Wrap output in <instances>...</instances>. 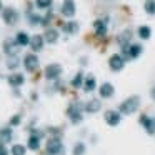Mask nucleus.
<instances>
[{
  "mask_svg": "<svg viewBox=\"0 0 155 155\" xmlns=\"http://www.w3.org/2000/svg\"><path fill=\"white\" fill-rule=\"evenodd\" d=\"M138 105H140V97L138 95H132V97H128L127 100H124L120 104L118 112L124 115H132L138 110Z\"/></svg>",
  "mask_w": 155,
  "mask_h": 155,
  "instance_id": "nucleus-1",
  "label": "nucleus"
},
{
  "mask_svg": "<svg viewBox=\"0 0 155 155\" xmlns=\"http://www.w3.org/2000/svg\"><path fill=\"white\" fill-rule=\"evenodd\" d=\"M82 110H84V104H82V102H72V104L68 105L67 115H68L72 124H80V122L84 120Z\"/></svg>",
  "mask_w": 155,
  "mask_h": 155,
  "instance_id": "nucleus-2",
  "label": "nucleus"
},
{
  "mask_svg": "<svg viewBox=\"0 0 155 155\" xmlns=\"http://www.w3.org/2000/svg\"><path fill=\"white\" fill-rule=\"evenodd\" d=\"M47 153L48 155H64V145L60 137H52L47 142Z\"/></svg>",
  "mask_w": 155,
  "mask_h": 155,
  "instance_id": "nucleus-3",
  "label": "nucleus"
},
{
  "mask_svg": "<svg viewBox=\"0 0 155 155\" xmlns=\"http://www.w3.org/2000/svg\"><path fill=\"white\" fill-rule=\"evenodd\" d=\"M2 18L7 25H15L18 22V12L12 7H7V8H2Z\"/></svg>",
  "mask_w": 155,
  "mask_h": 155,
  "instance_id": "nucleus-4",
  "label": "nucleus"
},
{
  "mask_svg": "<svg viewBox=\"0 0 155 155\" xmlns=\"http://www.w3.org/2000/svg\"><path fill=\"white\" fill-rule=\"evenodd\" d=\"M62 75V65L60 64H50L45 68V78L47 80H58Z\"/></svg>",
  "mask_w": 155,
  "mask_h": 155,
  "instance_id": "nucleus-5",
  "label": "nucleus"
},
{
  "mask_svg": "<svg viewBox=\"0 0 155 155\" xmlns=\"http://www.w3.org/2000/svg\"><path fill=\"white\" fill-rule=\"evenodd\" d=\"M24 67L27 72H37L38 68V57L35 54H27L24 57Z\"/></svg>",
  "mask_w": 155,
  "mask_h": 155,
  "instance_id": "nucleus-6",
  "label": "nucleus"
},
{
  "mask_svg": "<svg viewBox=\"0 0 155 155\" xmlns=\"http://www.w3.org/2000/svg\"><path fill=\"white\" fill-rule=\"evenodd\" d=\"M108 67H110V70H114V72H120L122 68L125 67V58L122 57V55H118V54L112 55V57L108 58Z\"/></svg>",
  "mask_w": 155,
  "mask_h": 155,
  "instance_id": "nucleus-7",
  "label": "nucleus"
},
{
  "mask_svg": "<svg viewBox=\"0 0 155 155\" xmlns=\"http://www.w3.org/2000/svg\"><path fill=\"white\" fill-rule=\"evenodd\" d=\"M62 15L67 18H72L75 15V12H77V8H75V2L74 0H65L64 4H62V8H60Z\"/></svg>",
  "mask_w": 155,
  "mask_h": 155,
  "instance_id": "nucleus-8",
  "label": "nucleus"
},
{
  "mask_svg": "<svg viewBox=\"0 0 155 155\" xmlns=\"http://www.w3.org/2000/svg\"><path fill=\"white\" fill-rule=\"evenodd\" d=\"M104 117H105V122H107L110 127H117V125L120 124V120H122L120 112H115V110H107Z\"/></svg>",
  "mask_w": 155,
  "mask_h": 155,
  "instance_id": "nucleus-9",
  "label": "nucleus"
},
{
  "mask_svg": "<svg viewBox=\"0 0 155 155\" xmlns=\"http://www.w3.org/2000/svg\"><path fill=\"white\" fill-rule=\"evenodd\" d=\"M18 50H20V47L17 45V42H15V40L7 38V40L4 42V52L7 55H18Z\"/></svg>",
  "mask_w": 155,
  "mask_h": 155,
  "instance_id": "nucleus-10",
  "label": "nucleus"
},
{
  "mask_svg": "<svg viewBox=\"0 0 155 155\" xmlns=\"http://www.w3.org/2000/svg\"><path fill=\"white\" fill-rule=\"evenodd\" d=\"M140 124L143 125V128H145L147 134H150V135L155 134V118H148L147 115H142V117H140Z\"/></svg>",
  "mask_w": 155,
  "mask_h": 155,
  "instance_id": "nucleus-11",
  "label": "nucleus"
},
{
  "mask_svg": "<svg viewBox=\"0 0 155 155\" xmlns=\"http://www.w3.org/2000/svg\"><path fill=\"white\" fill-rule=\"evenodd\" d=\"M100 108H102V102L97 100V98H92V100H88L87 104L84 105V110L87 112V114H97Z\"/></svg>",
  "mask_w": 155,
  "mask_h": 155,
  "instance_id": "nucleus-12",
  "label": "nucleus"
},
{
  "mask_svg": "<svg viewBox=\"0 0 155 155\" xmlns=\"http://www.w3.org/2000/svg\"><path fill=\"white\" fill-rule=\"evenodd\" d=\"M57 40H58V30L57 28H47L45 34H44V42L54 45V44H57Z\"/></svg>",
  "mask_w": 155,
  "mask_h": 155,
  "instance_id": "nucleus-13",
  "label": "nucleus"
},
{
  "mask_svg": "<svg viewBox=\"0 0 155 155\" xmlns=\"http://www.w3.org/2000/svg\"><path fill=\"white\" fill-rule=\"evenodd\" d=\"M28 45H30V48L34 52L44 50V37H42V35H34V37L30 38V42H28Z\"/></svg>",
  "mask_w": 155,
  "mask_h": 155,
  "instance_id": "nucleus-14",
  "label": "nucleus"
},
{
  "mask_svg": "<svg viewBox=\"0 0 155 155\" xmlns=\"http://www.w3.org/2000/svg\"><path fill=\"white\" fill-rule=\"evenodd\" d=\"M114 92H115V88H114V85H112L110 82L102 84V87L98 88V94H100L102 98H110L112 95H114Z\"/></svg>",
  "mask_w": 155,
  "mask_h": 155,
  "instance_id": "nucleus-15",
  "label": "nucleus"
},
{
  "mask_svg": "<svg viewBox=\"0 0 155 155\" xmlns=\"http://www.w3.org/2000/svg\"><path fill=\"white\" fill-rule=\"evenodd\" d=\"M94 28H95V35H97V37H105L107 32H108L107 22L105 20H95L94 22Z\"/></svg>",
  "mask_w": 155,
  "mask_h": 155,
  "instance_id": "nucleus-16",
  "label": "nucleus"
},
{
  "mask_svg": "<svg viewBox=\"0 0 155 155\" xmlns=\"http://www.w3.org/2000/svg\"><path fill=\"white\" fill-rule=\"evenodd\" d=\"M7 82H8V85H10V87L17 88V87H20V85H24L25 77L22 74H12V75H8Z\"/></svg>",
  "mask_w": 155,
  "mask_h": 155,
  "instance_id": "nucleus-17",
  "label": "nucleus"
},
{
  "mask_svg": "<svg viewBox=\"0 0 155 155\" xmlns=\"http://www.w3.org/2000/svg\"><path fill=\"white\" fill-rule=\"evenodd\" d=\"M12 138H14V130H12V127L0 128V143H8V142H12Z\"/></svg>",
  "mask_w": 155,
  "mask_h": 155,
  "instance_id": "nucleus-18",
  "label": "nucleus"
},
{
  "mask_svg": "<svg viewBox=\"0 0 155 155\" xmlns=\"http://www.w3.org/2000/svg\"><path fill=\"white\" fill-rule=\"evenodd\" d=\"M117 42H118V45H120V47H127V45H130V42H132V32L130 30H124L117 37Z\"/></svg>",
  "mask_w": 155,
  "mask_h": 155,
  "instance_id": "nucleus-19",
  "label": "nucleus"
},
{
  "mask_svg": "<svg viewBox=\"0 0 155 155\" xmlns=\"http://www.w3.org/2000/svg\"><path fill=\"white\" fill-rule=\"evenodd\" d=\"M15 42H17V45L18 47H27L28 45V42H30V37H28L25 32H18L17 35H15V38H14Z\"/></svg>",
  "mask_w": 155,
  "mask_h": 155,
  "instance_id": "nucleus-20",
  "label": "nucleus"
},
{
  "mask_svg": "<svg viewBox=\"0 0 155 155\" xmlns=\"http://www.w3.org/2000/svg\"><path fill=\"white\" fill-rule=\"evenodd\" d=\"M142 45H138V44H134V45H128V48H127V52H128V58H137V57H140V54H142Z\"/></svg>",
  "mask_w": 155,
  "mask_h": 155,
  "instance_id": "nucleus-21",
  "label": "nucleus"
},
{
  "mask_svg": "<svg viewBox=\"0 0 155 155\" xmlns=\"http://www.w3.org/2000/svg\"><path fill=\"white\" fill-rule=\"evenodd\" d=\"M78 28H80V25H78L77 22H74V20L67 22V24L64 25V32H65V34H68V35H75L78 32Z\"/></svg>",
  "mask_w": 155,
  "mask_h": 155,
  "instance_id": "nucleus-22",
  "label": "nucleus"
},
{
  "mask_svg": "<svg viewBox=\"0 0 155 155\" xmlns=\"http://www.w3.org/2000/svg\"><path fill=\"white\" fill-rule=\"evenodd\" d=\"M27 147L30 148V150H38V148H40V137H37V135L30 134V137H28V142H27Z\"/></svg>",
  "mask_w": 155,
  "mask_h": 155,
  "instance_id": "nucleus-23",
  "label": "nucleus"
},
{
  "mask_svg": "<svg viewBox=\"0 0 155 155\" xmlns=\"http://www.w3.org/2000/svg\"><path fill=\"white\" fill-rule=\"evenodd\" d=\"M82 85H84V90H85V92H94L95 87H97V82H95V78L92 77V75H88Z\"/></svg>",
  "mask_w": 155,
  "mask_h": 155,
  "instance_id": "nucleus-24",
  "label": "nucleus"
},
{
  "mask_svg": "<svg viewBox=\"0 0 155 155\" xmlns=\"http://www.w3.org/2000/svg\"><path fill=\"white\" fill-rule=\"evenodd\" d=\"M18 65H20V58H18V55H8V58H7V68L15 70V68H18Z\"/></svg>",
  "mask_w": 155,
  "mask_h": 155,
  "instance_id": "nucleus-25",
  "label": "nucleus"
},
{
  "mask_svg": "<svg viewBox=\"0 0 155 155\" xmlns=\"http://www.w3.org/2000/svg\"><path fill=\"white\" fill-rule=\"evenodd\" d=\"M150 35H152L150 27H147V25H142V27L138 28V37H140L142 40H148V38H150Z\"/></svg>",
  "mask_w": 155,
  "mask_h": 155,
  "instance_id": "nucleus-26",
  "label": "nucleus"
},
{
  "mask_svg": "<svg viewBox=\"0 0 155 155\" xmlns=\"http://www.w3.org/2000/svg\"><path fill=\"white\" fill-rule=\"evenodd\" d=\"M27 20H28V24H30V25H40L42 17H40V15H37V14H34V12L28 10V12H27Z\"/></svg>",
  "mask_w": 155,
  "mask_h": 155,
  "instance_id": "nucleus-27",
  "label": "nucleus"
},
{
  "mask_svg": "<svg viewBox=\"0 0 155 155\" xmlns=\"http://www.w3.org/2000/svg\"><path fill=\"white\" fill-rule=\"evenodd\" d=\"M82 84H84V74H82V72H78V74L72 78V87H74V88H80Z\"/></svg>",
  "mask_w": 155,
  "mask_h": 155,
  "instance_id": "nucleus-28",
  "label": "nucleus"
},
{
  "mask_svg": "<svg viewBox=\"0 0 155 155\" xmlns=\"http://www.w3.org/2000/svg\"><path fill=\"white\" fill-rule=\"evenodd\" d=\"M85 150H87V147H85L84 142H78V143L74 145V155H85Z\"/></svg>",
  "mask_w": 155,
  "mask_h": 155,
  "instance_id": "nucleus-29",
  "label": "nucleus"
},
{
  "mask_svg": "<svg viewBox=\"0 0 155 155\" xmlns=\"http://www.w3.org/2000/svg\"><path fill=\"white\" fill-rule=\"evenodd\" d=\"M145 12H147L148 15H155V0H147L143 5Z\"/></svg>",
  "mask_w": 155,
  "mask_h": 155,
  "instance_id": "nucleus-30",
  "label": "nucleus"
},
{
  "mask_svg": "<svg viewBox=\"0 0 155 155\" xmlns=\"http://www.w3.org/2000/svg\"><path fill=\"white\" fill-rule=\"evenodd\" d=\"M25 152H27V148H25L24 145L17 143V145H14V147H12L10 153H12V155H25Z\"/></svg>",
  "mask_w": 155,
  "mask_h": 155,
  "instance_id": "nucleus-31",
  "label": "nucleus"
},
{
  "mask_svg": "<svg viewBox=\"0 0 155 155\" xmlns=\"http://www.w3.org/2000/svg\"><path fill=\"white\" fill-rule=\"evenodd\" d=\"M52 4H54V0H35V5H37L38 8H44V10L50 8Z\"/></svg>",
  "mask_w": 155,
  "mask_h": 155,
  "instance_id": "nucleus-32",
  "label": "nucleus"
},
{
  "mask_svg": "<svg viewBox=\"0 0 155 155\" xmlns=\"http://www.w3.org/2000/svg\"><path fill=\"white\" fill-rule=\"evenodd\" d=\"M20 124H22V115L20 114L14 115V117L10 118V127H17V125H20Z\"/></svg>",
  "mask_w": 155,
  "mask_h": 155,
  "instance_id": "nucleus-33",
  "label": "nucleus"
},
{
  "mask_svg": "<svg viewBox=\"0 0 155 155\" xmlns=\"http://www.w3.org/2000/svg\"><path fill=\"white\" fill-rule=\"evenodd\" d=\"M48 134H52L54 137H62V128H58V127H48Z\"/></svg>",
  "mask_w": 155,
  "mask_h": 155,
  "instance_id": "nucleus-34",
  "label": "nucleus"
},
{
  "mask_svg": "<svg viewBox=\"0 0 155 155\" xmlns=\"http://www.w3.org/2000/svg\"><path fill=\"white\" fill-rule=\"evenodd\" d=\"M52 17H54V15H52V12H48V14L45 15V17H42V20H40V25H44V27H47V25L52 22Z\"/></svg>",
  "mask_w": 155,
  "mask_h": 155,
  "instance_id": "nucleus-35",
  "label": "nucleus"
},
{
  "mask_svg": "<svg viewBox=\"0 0 155 155\" xmlns=\"http://www.w3.org/2000/svg\"><path fill=\"white\" fill-rule=\"evenodd\" d=\"M0 155H8V150L5 147V143H0Z\"/></svg>",
  "mask_w": 155,
  "mask_h": 155,
  "instance_id": "nucleus-36",
  "label": "nucleus"
},
{
  "mask_svg": "<svg viewBox=\"0 0 155 155\" xmlns=\"http://www.w3.org/2000/svg\"><path fill=\"white\" fill-rule=\"evenodd\" d=\"M150 95H152V98H153V100H155V87H153V90L150 92Z\"/></svg>",
  "mask_w": 155,
  "mask_h": 155,
  "instance_id": "nucleus-37",
  "label": "nucleus"
},
{
  "mask_svg": "<svg viewBox=\"0 0 155 155\" xmlns=\"http://www.w3.org/2000/svg\"><path fill=\"white\" fill-rule=\"evenodd\" d=\"M2 8H4V4H2V0H0V12H2Z\"/></svg>",
  "mask_w": 155,
  "mask_h": 155,
  "instance_id": "nucleus-38",
  "label": "nucleus"
}]
</instances>
